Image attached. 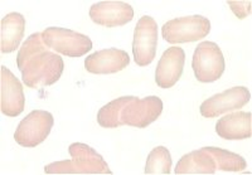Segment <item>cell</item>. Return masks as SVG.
Here are the masks:
<instances>
[{"label":"cell","mask_w":252,"mask_h":175,"mask_svg":"<svg viewBox=\"0 0 252 175\" xmlns=\"http://www.w3.org/2000/svg\"><path fill=\"white\" fill-rule=\"evenodd\" d=\"M17 66L29 88L51 86L61 78L64 68L63 59L49 51L43 43L42 33L27 38L17 56Z\"/></svg>","instance_id":"obj_1"},{"label":"cell","mask_w":252,"mask_h":175,"mask_svg":"<svg viewBox=\"0 0 252 175\" xmlns=\"http://www.w3.org/2000/svg\"><path fill=\"white\" fill-rule=\"evenodd\" d=\"M163 101L158 96L145 98L124 96L100 109L97 122L106 129H116L123 125L144 129L154 122L160 116Z\"/></svg>","instance_id":"obj_2"},{"label":"cell","mask_w":252,"mask_h":175,"mask_svg":"<svg viewBox=\"0 0 252 175\" xmlns=\"http://www.w3.org/2000/svg\"><path fill=\"white\" fill-rule=\"evenodd\" d=\"M72 160L57 161L44 168L46 174H112L106 161L86 144L69 145Z\"/></svg>","instance_id":"obj_3"},{"label":"cell","mask_w":252,"mask_h":175,"mask_svg":"<svg viewBox=\"0 0 252 175\" xmlns=\"http://www.w3.org/2000/svg\"><path fill=\"white\" fill-rule=\"evenodd\" d=\"M43 43L48 48L67 57H82L92 49V40L87 35L58 27H49L42 32Z\"/></svg>","instance_id":"obj_4"},{"label":"cell","mask_w":252,"mask_h":175,"mask_svg":"<svg viewBox=\"0 0 252 175\" xmlns=\"http://www.w3.org/2000/svg\"><path fill=\"white\" fill-rule=\"evenodd\" d=\"M211 32V22L202 15L175 18L166 22L161 28V34L168 43L197 42L206 38Z\"/></svg>","instance_id":"obj_5"},{"label":"cell","mask_w":252,"mask_h":175,"mask_svg":"<svg viewBox=\"0 0 252 175\" xmlns=\"http://www.w3.org/2000/svg\"><path fill=\"white\" fill-rule=\"evenodd\" d=\"M192 67L199 82L211 84L220 80L223 75L226 63L220 47L215 42H202L197 46L193 55Z\"/></svg>","instance_id":"obj_6"},{"label":"cell","mask_w":252,"mask_h":175,"mask_svg":"<svg viewBox=\"0 0 252 175\" xmlns=\"http://www.w3.org/2000/svg\"><path fill=\"white\" fill-rule=\"evenodd\" d=\"M53 123L55 118L51 112L34 110L18 125L14 132L15 141L24 147L38 146L48 138Z\"/></svg>","instance_id":"obj_7"},{"label":"cell","mask_w":252,"mask_h":175,"mask_svg":"<svg viewBox=\"0 0 252 175\" xmlns=\"http://www.w3.org/2000/svg\"><path fill=\"white\" fill-rule=\"evenodd\" d=\"M158 24L152 17L144 15L136 24L132 40L135 63L140 67L149 66L157 55Z\"/></svg>","instance_id":"obj_8"},{"label":"cell","mask_w":252,"mask_h":175,"mask_svg":"<svg viewBox=\"0 0 252 175\" xmlns=\"http://www.w3.org/2000/svg\"><path fill=\"white\" fill-rule=\"evenodd\" d=\"M251 100L249 88L244 86L233 87L207 98L201 105V115L207 118L218 117L229 111L242 109Z\"/></svg>","instance_id":"obj_9"},{"label":"cell","mask_w":252,"mask_h":175,"mask_svg":"<svg viewBox=\"0 0 252 175\" xmlns=\"http://www.w3.org/2000/svg\"><path fill=\"white\" fill-rule=\"evenodd\" d=\"M0 107L1 112L9 117H17L24 111L26 97L23 86L10 69L5 66L0 68Z\"/></svg>","instance_id":"obj_10"},{"label":"cell","mask_w":252,"mask_h":175,"mask_svg":"<svg viewBox=\"0 0 252 175\" xmlns=\"http://www.w3.org/2000/svg\"><path fill=\"white\" fill-rule=\"evenodd\" d=\"M90 18L106 28L123 27L134 19V9L124 1H100L90 8Z\"/></svg>","instance_id":"obj_11"},{"label":"cell","mask_w":252,"mask_h":175,"mask_svg":"<svg viewBox=\"0 0 252 175\" xmlns=\"http://www.w3.org/2000/svg\"><path fill=\"white\" fill-rule=\"evenodd\" d=\"M186 53L179 47H170L163 53L155 71V82L160 88H172L183 73Z\"/></svg>","instance_id":"obj_12"},{"label":"cell","mask_w":252,"mask_h":175,"mask_svg":"<svg viewBox=\"0 0 252 175\" xmlns=\"http://www.w3.org/2000/svg\"><path fill=\"white\" fill-rule=\"evenodd\" d=\"M129 55L118 48L102 49L90 55L85 59V68L94 75H111L129 66Z\"/></svg>","instance_id":"obj_13"},{"label":"cell","mask_w":252,"mask_h":175,"mask_svg":"<svg viewBox=\"0 0 252 175\" xmlns=\"http://www.w3.org/2000/svg\"><path fill=\"white\" fill-rule=\"evenodd\" d=\"M251 112L236 111L223 116L216 123V132L226 140H244L252 135Z\"/></svg>","instance_id":"obj_14"},{"label":"cell","mask_w":252,"mask_h":175,"mask_svg":"<svg viewBox=\"0 0 252 175\" xmlns=\"http://www.w3.org/2000/svg\"><path fill=\"white\" fill-rule=\"evenodd\" d=\"M26 30V18L20 13L13 12L1 19L0 26V48L3 53H12L19 47Z\"/></svg>","instance_id":"obj_15"},{"label":"cell","mask_w":252,"mask_h":175,"mask_svg":"<svg viewBox=\"0 0 252 175\" xmlns=\"http://www.w3.org/2000/svg\"><path fill=\"white\" fill-rule=\"evenodd\" d=\"M217 165L208 151L201 150L186 154L178 161L175 174H215Z\"/></svg>","instance_id":"obj_16"},{"label":"cell","mask_w":252,"mask_h":175,"mask_svg":"<svg viewBox=\"0 0 252 175\" xmlns=\"http://www.w3.org/2000/svg\"><path fill=\"white\" fill-rule=\"evenodd\" d=\"M203 149L208 151L212 155V158L215 159L217 169L223 170V172H241V170L247 168L246 160L241 155L235 154V152L212 146H207L203 147Z\"/></svg>","instance_id":"obj_17"},{"label":"cell","mask_w":252,"mask_h":175,"mask_svg":"<svg viewBox=\"0 0 252 175\" xmlns=\"http://www.w3.org/2000/svg\"><path fill=\"white\" fill-rule=\"evenodd\" d=\"M172 169V156L169 150L164 146H157L148 155L145 174H169Z\"/></svg>","instance_id":"obj_18"},{"label":"cell","mask_w":252,"mask_h":175,"mask_svg":"<svg viewBox=\"0 0 252 175\" xmlns=\"http://www.w3.org/2000/svg\"><path fill=\"white\" fill-rule=\"evenodd\" d=\"M233 14L240 19L247 18L251 14V1H227Z\"/></svg>","instance_id":"obj_19"}]
</instances>
